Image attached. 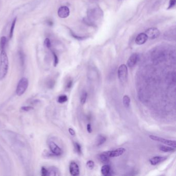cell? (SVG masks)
Listing matches in <instances>:
<instances>
[{"label":"cell","mask_w":176,"mask_h":176,"mask_svg":"<svg viewBox=\"0 0 176 176\" xmlns=\"http://www.w3.org/2000/svg\"><path fill=\"white\" fill-rule=\"evenodd\" d=\"M167 157H161V156H157L153 157L152 159L149 160V162L152 165H155L159 164L160 163L162 162L167 159Z\"/></svg>","instance_id":"4fadbf2b"},{"label":"cell","mask_w":176,"mask_h":176,"mask_svg":"<svg viewBox=\"0 0 176 176\" xmlns=\"http://www.w3.org/2000/svg\"><path fill=\"white\" fill-rule=\"evenodd\" d=\"M101 171L103 176H107L110 175L111 169H110V166L108 164H105L103 166H102Z\"/></svg>","instance_id":"5bb4252c"},{"label":"cell","mask_w":176,"mask_h":176,"mask_svg":"<svg viewBox=\"0 0 176 176\" xmlns=\"http://www.w3.org/2000/svg\"><path fill=\"white\" fill-rule=\"evenodd\" d=\"M60 175L59 174V171L58 170V168L53 167H51L48 170V176H58Z\"/></svg>","instance_id":"ac0fdd59"},{"label":"cell","mask_w":176,"mask_h":176,"mask_svg":"<svg viewBox=\"0 0 176 176\" xmlns=\"http://www.w3.org/2000/svg\"><path fill=\"white\" fill-rule=\"evenodd\" d=\"M6 41H7V38H6L5 36H2L1 38V40H0V49H1V51L5 50V47Z\"/></svg>","instance_id":"ffe728a7"},{"label":"cell","mask_w":176,"mask_h":176,"mask_svg":"<svg viewBox=\"0 0 176 176\" xmlns=\"http://www.w3.org/2000/svg\"><path fill=\"white\" fill-rule=\"evenodd\" d=\"M159 149L160 150L165 152H171L175 151V148H173L171 146H164L162 145L159 147Z\"/></svg>","instance_id":"e0dca14e"},{"label":"cell","mask_w":176,"mask_h":176,"mask_svg":"<svg viewBox=\"0 0 176 176\" xmlns=\"http://www.w3.org/2000/svg\"><path fill=\"white\" fill-rule=\"evenodd\" d=\"M87 130L88 131V133H91L92 132V129H91V126L90 124H88L87 126Z\"/></svg>","instance_id":"d6a6232c"},{"label":"cell","mask_w":176,"mask_h":176,"mask_svg":"<svg viewBox=\"0 0 176 176\" xmlns=\"http://www.w3.org/2000/svg\"><path fill=\"white\" fill-rule=\"evenodd\" d=\"M47 23H48V24L50 25V26H52V25H53V23L52 21H48L47 22Z\"/></svg>","instance_id":"d590c367"},{"label":"cell","mask_w":176,"mask_h":176,"mask_svg":"<svg viewBox=\"0 0 176 176\" xmlns=\"http://www.w3.org/2000/svg\"><path fill=\"white\" fill-rule=\"evenodd\" d=\"M145 34L148 37V38L154 39L159 36L160 32L157 28H148L146 30Z\"/></svg>","instance_id":"52a82bcc"},{"label":"cell","mask_w":176,"mask_h":176,"mask_svg":"<svg viewBox=\"0 0 176 176\" xmlns=\"http://www.w3.org/2000/svg\"><path fill=\"white\" fill-rule=\"evenodd\" d=\"M69 133L72 135V136H74L75 134V132L74 131V130L72 128H69Z\"/></svg>","instance_id":"836d02e7"},{"label":"cell","mask_w":176,"mask_h":176,"mask_svg":"<svg viewBox=\"0 0 176 176\" xmlns=\"http://www.w3.org/2000/svg\"><path fill=\"white\" fill-rule=\"evenodd\" d=\"M48 145L51 152H52L53 155H55L56 156H60L62 155L63 153L62 149L55 142L53 141H50Z\"/></svg>","instance_id":"8992f818"},{"label":"cell","mask_w":176,"mask_h":176,"mask_svg":"<svg viewBox=\"0 0 176 176\" xmlns=\"http://www.w3.org/2000/svg\"><path fill=\"white\" fill-rule=\"evenodd\" d=\"M17 21V18H15L14 19V20L12 22V24H11V30H10V33H9V38L11 39L13 36V34H14V28L15 27V24H16V23Z\"/></svg>","instance_id":"7402d4cb"},{"label":"cell","mask_w":176,"mask_h":176,"mask_svg":"<svg viewBox=\"0 0 176 176\" xmlns=\"http://www.w3.org/2000/svg\"><path fill=\"white\" fill-rule=\"evenodd\" d=\"M69 171L72 176H77L80 174V169L77 163L72 162L69 165Z\"/></svg>","instance_id":"9c48e42d"},{"label":"cell","mask_w":176,"mask_h":176,"mask_svg":"<svg viewBox=\"0 0 176 176\" xmlns=\"http://www.w3.org/2000/svg\"><path fill=\"white\" fill-rule=\"evenodd\" d=\"M74 147H75V150H76L77 153L79 154H82V148H81V146L80 144L78 143H75Z\"/></svg>","instance_id":"d4e9b609"},{"label":"cell","mask_w":176,"mask_h":176,"mask_svg":"<svg viewBox=\"0 0 176 176\" xmlns=\"http://www.w3.org/2000/svg\"><path fill=\"white\" fill-rule=\"evenodd\" d=\"M176 0H170L169 4L167 9L173 8L174 6L176 4Z\"/></svg>","instance_id":"4dcf8cb0"},{"label":"cell","mask_w":176,"mask_h":176,"mask_svg":"<svg viewBox=\"0 0 176 176\" xmlns=\"http://www.w3.org/2000/svg\"><path fill=\"white\" fill-rule=\"evenodd\" d=\"M130 101H131L130 98L128 95H124V97H123L122 101H123V104H124V107H126V108H128L129 107L130 105Z\"/></svg>","instance_id":"d6986e66"},{"label":"cell","mask_w":176,"mask_h":176,"mask_svg":"<svg viewBox=\"0 0 176 176\" xmlns=\"http://www.w3.org/2000/svg\"><path fill=\"white\" fill-rule=\"evenodd\" d=\"M68 100V98L66 95H61L58 98V102L60 103H64Z\"/></svg>","instance_id":"603a6c76"},{"label":"cell","mask_w":176,"mask_h":176,"mask_svg":"<svg viewBox=\"0 0 176 176\" xmlns=\"http://www.w3.org/2000/svg\"><path fill=\"white\" fill-rule=\"evenodd\" d=\"M87 98V93L85 91H84L82 93V94L80 97V102L82 105H84L86 101Z\"/></svg>","instance_id":"44dd1931"},{"label":"cell","mask_w":176,"mask_h":176,"mask_svg":"<svg viewBox=\"0 0 176 176\" xmlns=\"http://www.w3.org/2000/svg\"><path fill=\"white\" fill-rule=\"evenodd\" d=\"M58 16L61 18H66L69 16L70 10L67 6H64L60 7L58 11Z\"/></svg>","instance_id":"30bf717a"},{"label":"cell","mask_w":176,"mask_h":176,"mask_svg":"<svg viewBox=\"0 0 176 176\" xmlns=\"http://www.w3.org/2000/svg\"><path fill=\"white\" fill-rule=\"evenodd\" d=\"M148 39V37L145 33L139 34L135 39V42L138 45H142L145 44Z\"/></svg>","instance_id":"7c38bea8"},{"label":"cell","mask_w":176,"mask_h":176,"mask_svg":"<svg viewBox=\"0 0 176 176\" xmlns=\"http://www.w3.org/2000/svg\"><path fill=\"white\" fill-rule=\"evenodd\" d=\"M19 54L20 60V62L21 64V65L23 66L25 62V57L24 55L23 54V53L22 52V51H19Z\"/></svg>","instance_id":"cb8c5ba5"},{"label":"cell","mask_w":176,"mask_h":176,"mask_svg":"<svg viewBox=\"0 0 176 176\" xmlns=\"http://www.w3.org/2000/svg\"><path fill=\"white\" fill-rule=\"evenodd\" d=\"M9 67L8 57L5 50L1 51L0 54V80H3L7 74Z\"/></svg>","instance_id":"7a4b0ae2"},{"label":"cell","mask_w":176,"mask_h":176,"mask_svg":"<svg viewBox=\"0 0 176 176\" xmlns=\"http://www.w3.org/2000/svg\"><path fill=\"white\" fill-rule=\"evenodd\" d=\"M41 175L43 176H48V169L44 167L41 168Z\"/></svg>","instance_id":"f546056e"},{"label":"cell","mask_w":176,"mask_h":176,"mask_svg":"<svg viewBox=\"0 0 176 176\" xmlns=\"http://www.w3.org/2000/svg\"><path fill=\"white\" fill-rule=\"evenodd\" d=\"M126 152V149L124 148H119L114 150L105 152V154L110 157H117L124 154V152Z\"/></svg>","instance_id":"ba28073f"},{"label":"cell","mask_w":176,"mask_h":176,"mask_svg":"<svg viewBox=\"0 0 176 176\" xmlns=\"http://www.w3.org/2000/svg\"><path fill=\"white\" fill-rule=\"evenodd\" d=\"M52 52L53 58H54V66L56 67L58 65V56L55 54L54 52L52 51Z\"/></svg>","instance_id":"83f0119b"},{"label":"cell","mask_w":176,"mask_h":176,"mask_svg":"<svg viewBox=\"0 0 176 176\" xmlns=\"http://www.w3.org/2000/svg\"><path fill=\"white\" fill-rule=\"evenodd\" d=\"M107 140V138L105 136L102 135H99L97 136L96 140V145L97 146H100L105 143Z\"/></svg>","instance_id":"9a60e30c"},{"label":"cell","mask_w":176,"mask_h":176,"mask_svg":"<svg viewBox=\"0 0 176 176\" xmlns=\"http://www.w3.org/2000/svg\"><path fill=\"white\" fill-rule=\"evenodd\" d=\"M149 138L152 140L161 142L162 143L165 144L166 145L171 146L173 148H176V142L175 140H167L164 138L159 137L157 136H155V135H150L149 136Z\"/></svg>","instance_id":"5b68a950"},{"label":"cell","mask_w":176,"mask_h":176,"mask_svg":"<svg viewBox=\"0 0 176 176\" xmlns=\"http://www.w3.org/2000/svg\"><path fill=\"white\" fill-rule=\"evenodd\" d=\"M99 159L101 161V162L107 164V163L109 162L110 160V157L107 155V154H105V152H104L102 153L101 154L99 155Z\"/></svg>","instance_id":"2e32d148"},{"label":"cell","mask_w":176,"mask_h":176,"mask_svg":"<svg viewBox=\"0 0 176 176\" xmlns=\"http://www.w3.org/2000/svg\"><path fill=\"white\" fill-rule=\"evenodd\" d=\"M128 76V67L125 64H122L118 69V77L121 82H124L127 80Z\"/></svg>","instance_id":"277c9868"},{"label":"cell","mask_w":176,"mask_h":176,"mask_svg":"<svg viewBox=\"0 0 176 176\" xmlns=\"http://www.w3.org/2000/svg\"><path fill=\"white\" fill-rule=\"evenodd\" d=\"M28 86V81L26 77H22L20 80L18 85L17 86V95L18 96H21L26 91Z\"/></svg>","instance_id":"3957f363"},{"label":"cell","mask_w":176,"mask_h":176,"mask_svg":"<svg viewBox=\"0 0 176 176\" xmlns=\"http://www.w3.org/2000/svg\"><path fill=\"white\" fill-rule=\"evenodd\" d=\"M34 109V107H31V106H26V107H22L21 108V110L23 112H28L31 110H33Z\"/></svg>","instance_id":"484cf974"},{"label":"cell","mask_w":176,"mask_h":176,"mask_svg":"<svg viewBox=\"0 0 176 176\" xmlns=\"http://www.w3.org/2000/svg\"><path fill=\"white\" fill-rule=\"evenodd\" d=\"M54 82H53V81H49V82L48 83V86H49V88H52L53 86H54Z\"/></svg>","instance_id":"e575fe53"},{"label":"cell","mask_w":176,"mask_h":176,"mask_svg":"<svg viewBox=\"0 0 176 176\" xmlns=\"http://www.w3.org/2000/svg\"><path fill=\"white\" fill-rule=\"evenodd\" d=\"M44 45L45 47H47V48H48V49H50L51 48V41H50L49 39L47 38L44 40Z\"/></svg>","instance_id":"f1b7e54d"},{"label":"cell","mask_w":176,"mask_h":176,"mask_svg":"<svg viewBox=\"0 0 176 176\" xmlns=\"http://www.w3.org/2000/svg\"><path fill=\"white\" fill-rule=\"evenodd\" d=\"M86 166L89 169H93L95 166V163L94 161L90 160L86 163Z\"/></svg>","instance_id":"4316f807"},{"label":"cell","mask_w":176,"mask_h":176,"mask_svg":"<svg viewBox=\"0 0 176 176\" xmlns=\"http://www.w3.org/2000/svg\"><path fill=\"white\" fill-rule=\"evenodd\" d=\"M72 85V81L71 80H69L66 84V88L69 89L71 87Z\"/></svg>","instance_id":"1f68e13d"},{"label":"cell","mask_w":176,"mask_h":176,"mask_svg":"<svg viewBox=\"0 0 176 176\" xmlns=\"http://www.w3.org/2000/svg\"><path fill=\"white\" fill-rule=\"evenodd\" d=\"M2 135L8 145L19 157L23 164H29L30 159V148L27 140L22 135L10 131H3Z\"/></svg>","instance_id":"6da1fadb"},{"label":"cell","mask_w":176,"mask_h":176,"mask_svg":"<svg viewBox=\"0 0 176 176\" xmlns=\"http://www.w3.org/2000/svg\"><path fill=\"white\" fill-rule=\"evenodd\" d=\"M138 55L136 53L133 54L130 56L128 60L127 61V66L130 68H132L136 65L138 62Z\"/></svg>","instance_id":"8fae6325"}]
</instances>
